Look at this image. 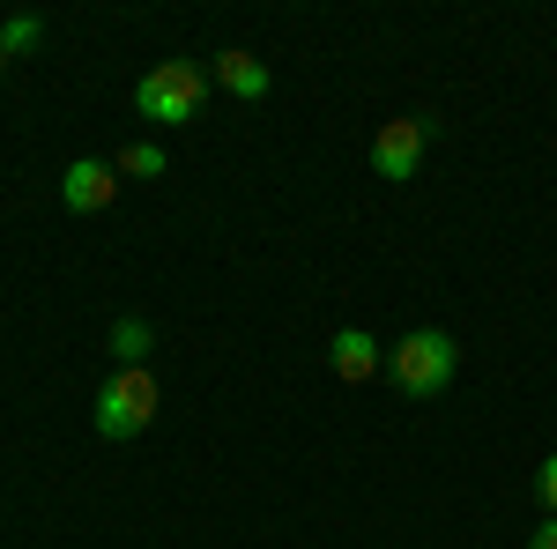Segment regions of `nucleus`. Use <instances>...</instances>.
I'll return each instance as SVG.
<instances>
[{
  "mask_svg": "<svg viewBox=\"0 0 557 549\" xmlns=\"http://www.w3.org/2000/svg\"><path fill=\"white\" fill-rule=\"evenodd\" d=\"M112 194H120V164H97V157H75L67 178H60V201H67L75 215L112 209Z\"/></svg>",
  "mask_w": 557,
  "mask_h": 549,
  "instance_id": "5",
  "label": "nucleus"
},
{
  "mask_svg": "<svg viewBox=\"0 0 557 549\" xmlns=\"http://www.w3.org/2000/svg\"><path fill=\"white\" fill-rule=\"evenodd\" d=\"M157 171H164V149L157 141H127L120 149V178H157Z\"/></svg>",
  "mask_w": 557,
  "mask_h": 549,
  "instance_id": "9",
  "label": "nucleus"
},
{
  "mask_svg": "<svg viewBox=\"0 0 557 549\" xmlns=\"http://www.w3.org/2000/svg\"><path fill=\"white\" fill-rule=\"evenodd\" d=\"M149 423H157V379H149V364H120L97 386V431L104 438H141Z\"/></svg>",
  "mask_w": 557,
  "mask_h": 549,
  "instance_id": "3",
  "label": "nucleus"
},
{
  "mask_svg": "<svg viewBox=\"0 0 557 549\" xmlns=\"http://www.w3.org/2000/svg\"><path fill=\"white\" fill-rule=\"evenodd\" d=\"M38 38H45L38 15H8V23H0V52H8V60H23V52H30Z\"/></svg>",
  "mask_w": 557,
  "mask_h": 549,
  "instance_id": "10",
  "label": "nucleus"
},
{
  "mask_svg": "<svg viewBox=\"0 0 557 549\" xmlns=\"http://www.w3.org/2000/svg\"><path fill=\"white\" fill-rule=\"evenodd\" d=\"M201 97H209V83H201L194 60H157L134 83V112L157 120V127H186V120H201Z\"/></svg>",
  "mask_w": 557,
  "mask_h": 549,
  "instance_id": "2",
  "label": "nucleus"
},
{
  "mask_svg": "<svg viewBox=\"0 0 557 549\" xmlns=\"http://www.w3.org/2000/svg\"><path fill=\"white\" fill-rule=\"evenodd\" d=\"M215 83L253 104V97H268V67H260L253 52H215Z\"/></svg>",
  "mask_w": 557,
  "mask_h": 549,
  "instance_id": "7",
  "label": "nucleus"
},
{
  "mask_svg": "<svg viewBox=\"0 0 557 549\" xmlns=\"http://www.w3.org/2000/svg\"><path fill=\"white\" fill-rule=\"evenodd\" d=\"M454 364H461V349H454L446 327H409L394 341V357H386V379L401 386L409 401H438L454 386Z\"/></svg>",
  "mask_w": 557,
  "mask_h": 549,
  "instance_id": "1",
  "label": "nucleus"
},
{
  "mask_svg": "<svg viewBox=\"0 0 557 549\" xmlns=\"http://www.w3.org/2000/svg\"><path fill=\"white\" fill-rule=\"evenodd\" d=\"M535 498H543V512L557 520V453H550L543 467H535Z\"/></svg>",
  "mask_w": 557,
  "mask_h": 549,
  "instance_id": "11",
  "label": "nucleus"
},
{
  "mask_svg": "<svg viewBox=\"0 0 557 549\" xmlns=\"http://www.w3.org/2000/svg\"><path fill=\"white\" fill-rule=\"evenodd\" d=\"M528 549H557V520H543V527L528 535Z\"/></svg>",
  "mask_w": 557,
  "mask_h": 549,
  "instance_id": "12",
  "label": "nucleus"
},
{
  "mask_svg": "<svg viewBox=\"0 0 557 549\" xmlns=\"http://www.w3.org/2000/svg\"><path fill=\"white\" fill-rule=\"evenodd\" d=\"M149 320H120V327H112V357H120V364H141V357H149Z\"/></svg>",
  "mask_w": 557,
  "mask_h": 549,
  "instance_id": "8",
  "label": "nucleus"
},
{
  "mask_svg": "<svg viewBox=\"0 0 557 549\" xmlns=\"http://www.w3.org/2000/svg\"><path fill=\"white\" fill-rule=\"evenodd\" d=\"M327 364H335V372H343L349 386H357V379H372V372H380V341L364 335V327H343V335L327 341Z\"/></svg>",
  "mask_w": 557,
  "mask_h": 549,
  "instance_id": "6",
  "label": "nucleus"
},
{
  "mask_svg": "<svg viewBox=\"0 0 557 549\" xmlns=\"http://www.w3.org/2000/svg\"><path fill=\"white\" fill-rule=\"evenodd\" d=\"M417 164H424V120H386L372 134V171L401 186V178H417Z\"/></svg>",
  "mask_w": 557,
  "mask_h": 549,
  "instance_id": "4",
  "label": "nucleus"
},
{
  "mask_svg": "<svg viewBox=\"0 0 557 549\" xmlns=\"http://www.w3.org/2000/svg\"><path fill=\"white\" fill-rule=\"evenodd\" d=\"M0 75H8V52H0Z\"/></svg>",
  "mask_w": 557,
  "mask_h": 549,
  "instance_id": "13",
  "label": "nucleus"
}]
</instances>
